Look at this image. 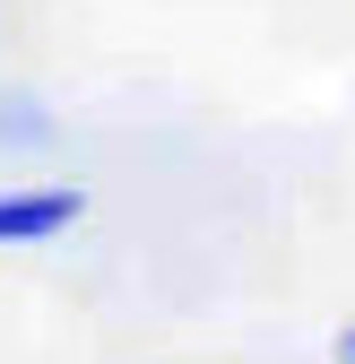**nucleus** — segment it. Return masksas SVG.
Returning a JSON list of instances; mask_svg holds the SVG:
<instances>
[{
  "mask_svg": "<svg viewBox=\"0 0 355 364\" xmlns=\"http://www.w3.org/2000/svg\"><path fill=\"white\" fill-rule=\"evenodd\" d=\"M53 148H61V113L35 87L0 78V156H53Z\"/></svg>",
  "mask_w": 355,
  "mask_h": 364,
  "instance_id": "2",
  "label": "nucleus"
},
{
  "mask_svg": "<svg viewBox=\"0 0 355 364\" xmlns=\"http://www.w3.org/2000/svg\"><path fill=\"white\" fill-rule=\"evenodd\" d=\"M329 364H355V321H346V330L329 338Z\"/></svg>",
  "mask_w": 355,
  "mask_h": 364,
  "instance_id": "3",
  "label": "nucleus"
},
{
  "mask_svg": "<svg viewBox=\"0 0 355 364\" xmlns=\"http://www.w3.org/2000/svg\"><path fill=\"white\" fill-rule=\"evenodd\" d=\"M87 200L78 182H0V252H43L87 225Z\"/></svg>",
  "mask_w": 355,
  "mask_h": 364,
  "instance_id": "1",
  "label": "nucleus"
}]
</instances>
